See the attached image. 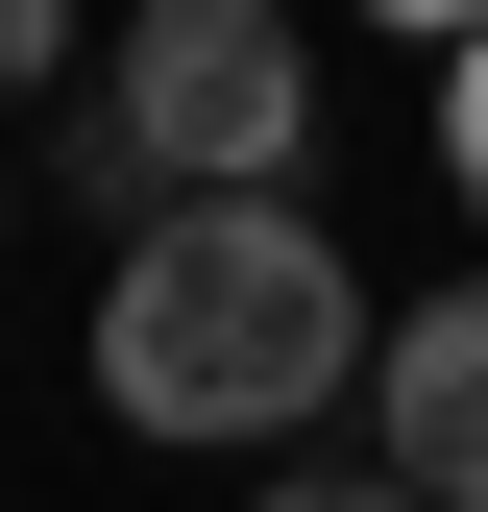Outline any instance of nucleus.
<instances>
[{"label": "nucleus", "mask_w": 488, "mask_h": 512, "mask_svg": "<svg viewBox=\"0 0 488 512\" xmlns=\"http://www.w3.org/2000/svg\"><path fill=\"white\" fill-rule=\"evenodd\" d=\"M366 269H342V220H293V196H196V220H147L122 244V293H98V415L122 439H196V464H293L342 391H366Z\"/></svg>", "instance_id": "1"}, {"label": "nucleus", "mask_w": 488, "mask_h": 512, "mask_svg": "<svg viewBox=\"0 0 488 512\" xmlns=\"http://www.w3.org/2000/svg\"><path fill=\"white\" fill-rule=\"evenodd\" d=\"M74 74V0H0V98H49Z\"/></svg>", "instance_id": "6"}, {"label": "nucleus", "mask_w": 488, "mask_h": 512, "mask_svg": "<svg viewBox=\"0 0 488 512\" xmlns=\"http://www.w3.org/2000/svg\"><path fill=\"white\" fill-rule=\"evenodd\" d=\"M440 196L488 220V49H440Z\"/></svg>", "instance_id": "5"}, {"label": "nucleus", "mask_w": 488, "mask_h": 512, "mask_svg": "<svg viewBox=\"0 0 488 512\" xmlns=\"http://www.w3.org/2000/svg\"><path fill=\"white\" fill-rule=\"evenodd\" d=\"M0 196H25V171H0Z\"/></svg>", "instance_id": "8"}, {"label": "nucleus", "mask_w": 488, "mask_h": 512, "mask_svg": "<svg viewBox=\"0 0 488 512\" xmlns=\"http://www.w3.org/2000/svg\"><path fill=\"white\" fill-rule=\"evenodd\" d=\"M244 512H415V488H391V464H342V439H293V464L244 488Z\"/></svg>", "instance_id": "4"}, {"label": "nucleus", "mask_w": 488, "mask_h": 512, "mask_svg": "<svg viewBox=\"0 0 488 512\" xmlns=\"http://www.w3.org/2000/svg\"><path fill=\"white\" fill-rule=\"evenodd\" d=\"M366 464L415 512H488V293H391V342H366Z\"/></svg>", "instance_id": "3"}, {"label": "nucleus", "mask_w": 488, "mask_h": 512, "mask_svg": "<svg viewBox=\"0 0 488 512\" xmlns=\"http://www.w3.org/2000/svg\"><path fill=\"white\" fill-rule=\"evenodd\" d=\"M366 25H415V49H488V0H366Z\"/></svg>", "instance_id": "7"}, {"label": "nucleus", "mask_w": 488, "mask_h": 512, "mask_svg": "<svg viewBox=\"0 0 488 512\" xmlns=\"http://www.w3.org/2000/svg\"><path fill=\"white\" fill-rule=\"evenodd\" d=\"M98 122L147 147V196H293V147H318V49H293V0H147V25L98 49Z\"/></svg>", "instance_id": "2"}]
</instances>
